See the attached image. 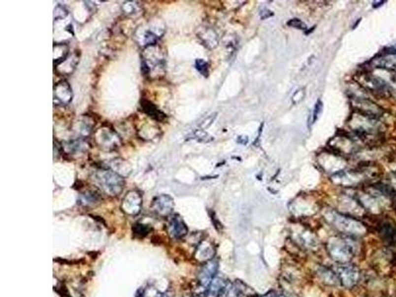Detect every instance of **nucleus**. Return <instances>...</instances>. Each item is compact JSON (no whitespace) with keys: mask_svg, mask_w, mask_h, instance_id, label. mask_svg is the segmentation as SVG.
<instances>
[{"mask_svg":"<svg viewBox=\"0 0 396 297\" xmlns=\"http://www.w3.org/2000/svg\"><path fill=\"white\" fill-rule=\"evenodd\" d=\"M166 67V60L164 51L158 45L144 48L142 54V70L150 78L164 76Z\"/></svg>","mask_w":396,"mask_h":297,"instance_id":"1","label":"nucleus"},{"mask_svg":"<svg viewBox=\"0 0 396 297\" xmlns=\"http://www.w3.org/2000/svg\"><path fill=\"white\" fill-rule=\"evenodd\" d=\"M92 179L105 194L110 196L120 194L125 185L124 177L109 167H96L92 172Z\"/></svg>","mask_w":396,"mask_h":297,"instance_id":"2","label":"nucleus"},{"mask_svg":"<svg viewBox=\"0 0 396 297\" xmlns=\"http://www.w3.org/2000/svg\"><path fill=\"white\" fill-rule=\"evenodd\" d=\"M327 251L330 257L337 263L347 264L350 263L355 254V247L350 239L333 237L327 243Z\"/></svg>","mask_w":396,"mask_h":297,"instance_id":"3","label":"nucleus"},{"mask_svg":"<svg viewBox=\"0 0 396 297\" xmlns=\"http://www.w3.org/2000/svg\"><path fill=\"white\" fill-rule=\"evenodd\" d=\"M330 218L335 228L338 229L344 235L352 237L362 236L365 232V228L363 227V225L355 218L347 217L339 213H333V216Z\"/></svg>","mask_w":396,"mask_h":297,"instance_id":"4","label":"nucleus"},{"mask_svg":"<svg viewBox=\"0 0 396 297\" xmlns=\"http://www.w3.org/2000/svg\"><path fill=\"white\" fill-rule=\"evenodd\" d=\"M335 272L338 275L340 283L347 288L354 287L359 282L361 277L360 269L355 264H351L350 263L341 264L339 266H337Z\"/></svg>","mask_w":396,"mask_h":297,"instance_id":"5","label":"nucleus"},{"mask_svg":"<svg viewBox=\"0 0 396 297\" xmlns=\"http://www.w3.org/2000/svg\"><path fill=\"white\" fill-rule=\"evenodd\" d=\"M151 24V23H150ZM165 28L158 23H152L151 26L147 28L139 29L137 32V40L140 45L144 46V48L157 45L159 39L164 35Z\"/></svg>","mask_w":396,"mask_h":297,"instance_id":"6","label":"nucleus"},{"mask_svg":"<svg viewBox=\"0 0 396 297\" xmlns=\"http://www.w3.org/2000/svg\"><path fill=\"white\" fill-rule=\"evenodd\" d=\"M95 142L99 148L103 150H115L121 144V139L117 133L109 128L99 129L95 134Z\"/></svg>","mask_w":396,"mask_h":297,"instance_id":"7","label":"nucleus"},{"mask_svg":"<svg viewBox=\"0 0 396 297\" xmlns=\"http://www.w3.org/2000/svg\"><path fill=\"white\" fill-rule=\"evenodd\" d=\"M218 267H219L218 261L216 259H213L209 262H206L204 264V265L201 267L199 273H198L197 282H198V284H199V286L205 291L206 294H207V290H208L210 283L217 275Z\"/></svg>","mask_w":396,"mask_h":297,"instance_id":"8","label":"nucleus"},{"mask_svg":"<svg viewBox=\"0 0 396 297\" xmlns=\"http://www.w3.org/2000/svg\"><path fill=\"white\" fill-rule=\"evenodd\" d=\"M143 204V198L140 192L136 190L129 191L122 200L121 208L127 215H138L141 212Z\"/></svg>","mask_w":396,"mask_h":297,"instance_id":"9","label":"nucleus"},{"mask_svg":"<svg viewBox=\"0 0 396 297\" xmlns=\"http://www.w3.org/2000/svg\"><path fill=\"white\" fill-rule=\"evenodd\" d=\"M174 207L173 199L166 194H162L154 198L151 205L152 211L160 217H167L171 214Z\"/></svg>","mask_w":396,"mask_h":297,"instance_id":"10","label":"nucleus"},{"mask_svg":"<svg viewBox=\"0 0 396 297\" xmlns=\"http://www.w3.org/2000/svg\"><path fill=\"white\" fill-rule=\"evenodd\" d=\"M72 99V90L66 80L59 81L54 87L55 105H66Z\"/></svg>","mask_w":396,"mask_h":297,"instance_id":"11","label":"nucleus"},{"mask_svg":"<svg viewBox=\"0 0 396 297\" xmlns=\"http://www.w3.org/2000/svg\"><path fill=\"white\" fill-rule=\"evenodd\" d=\"M167 232L172 239H181L186 236L188 229L180 215L174 214L169 217L167 223Z\"/></svg>","mask_w":396,"mask_h":297,"instance_id":"12","label":"nucleus"},{"mask_svg":"<svg viewBox=\"0 0 396 297\" xmlns=\"http://www.w3.org/2000/svg\"><path fill=\"white\" fill-rule=\"evenodd\" d=\"M216 254V248L212 242L203 240L198 245L195 251V259L199 262H209L214 259Z\"/></svg>","mask_w":396,"mask_h":297,"instance_id":"13","label":"nucleus"},{"mask_svg":"<svg viewBox=\"0 0 396 297\" xmlns=\"http://www.w3.org/2000/svg\"><path fill=\"white\" fill-rule=\"evenodd\" d=\"M256 292L242 280H236L227 289L226 297H256Z\"/></svg>","mask_w":396,"mask_h":297,"instance_id":"14","label":"nucleus"},{"mask_svg":"<svg viewBox=\"0 0 396 297\" xmlns=\"http://www.w3.org/2000/svg\"><path fill=\"white\" fill-rule=\"evenodd\" d=\"M228 281L225 277L216 275L207 290V297H221L227 290Z\"/></svg>","mask_w":396,"mask_h":297,"instance_id":"15","label":"nucleus"},{"mask_svg":"<svg viewBox=\"0 0 396 297\" xmlns=\"http://www.w3.org/2000/svg\"><path fill=\"white\" fill-rule=\"evenodd\" d=\"M372 66L376 68L396 69V53H388L372 60Z\"/></svg>","mask_w":396,"mask_h":297,"instance_id":"16","label":"nucleus"},{"mask_svg":"<svg viewBox=\"0 0 396 297\" xmlns=\"http://www.w3.org/2000/svg\"><path fill=\"white\" fill-rule=\"evenodd\" d=\"M63 149L67 155H80L87 151L88 144L83 139H76L65 143L63 145Z\"/></svg>","mask_w":396,"mask_h":297,"instance_id":"17","label":"nucleus"},{"mask_svg":"<svg viewBox=\"0 0 396 297\" xmlns=\"http://www.w3.org/2000/svg\"><path fill=\"white\" fill-rule=\"evenodd\" d=\"M317 275L322 280V282H324L327 285H337L340 283L337 273L335 272V270L331 268L320 266L317 270Z\"/></svg>","mask_w":396,"mask_h":297,"instance_id":"18","label":"nucleus"},{"mask_svg":"<svg viewBox=\"0 0 396 297\" xmlns=\"http://www.w3.org/2000/svg\"><path fill=\"white\" fill-rule=\"evenodd\" d=\"M141 105H142L143 111L148 116L152 117L153 119H155L157 121H163L165 118V115L152 102H150L148 100H142Z\"/></svg>","mask_w":396,"mask_h":297,"instance_id":"19","label":"nucleus"},{"mask_svg":"<svg viewBox=\"0 0 396 297\" xmlns=\"http://www.w3.org/2000/svg\"><path fill=\"white\" fill-rule=\"evenodd\" d=\"M93 121L89 117H81L78 122L75 123V131L79 136L85 137L91 133L93 128Z\"/></svg>","mask_w":396,"mask_h":297,"instance_id":"20","label":"nucleus"},{"mask_svg":"<svg viewBox=\"0 0 396 297\" xmlns=\"http://www.w3.org/2000/svg\"><path fill=\"white\" fill-rule=\"evenodd\" d=\"M199 38L202 40L204 45H206L210 49L215 48L218 45V36L216 32L211 28H207L203 32H201L199 34Z\"/></svg>","mask_w":396,"mask_h":297,"instance_id":"21","label":"nucleus"},{"mask_svg":"<svg viewBox=\"0 0 396 297\" xmlns=\"http://www.w3.org/2000/svg\"><path fill=\"white\" fill-rule=\"evenodd\" d=\"M380 234L387 242H394L396 240V229L389 224H383L380 229Z\"/></svg>","mask_w":396,"mask_h":297,"instance_id":"22","label":"nucleus"},{"mask_svg":"<svg viewBox=\"0 0 396 297\" xmlns=\"http://www.w3.org/2000/svg\"><path fill=\"white\" fill-rule=\"evenodd\" d=\"M123 11L129 15V16H137L141 14V6L138 4V2H133V1H128L125 2L122 6Z\"/></svg>","mask_w":396,"mask_h":297,"instance_id":"23","label":"nucleus"},{"mask_svg":"<svg viewBox=\"0 0 396 297\" xmlns=\"http://www.w3.org/2000/svg\"><path fill=\"white\" fill-rule=\"evenodd\" d=\"M78 62V57L76 55H73L71 57V59H69L68 57L66 58V60L65 62H63L61 65L64 66L63 69H62V73H70L73 71V69L75 68L76 65ZM60 66V65H59Z\"/></svg>","mask_w":396,"mask_h":297,"instance_id":"24","label":"nucleus"},{"mask_svg":"<svg viewBox=\"0 0 396 297\" xmlns=\"http://www.w3.org/2000/svg\"><path fill=\"white\" fill-rule=\"evenodd\" d=\"M151 231H152V228L149 225H145L142 223H137L133 226V233L136 237H139V238L146 237Z\"/></svg>","mask_w":396,"mask_h":297,"instance_id":"25","label":"nucleus"},{"mask_svg":"<svg viewBox=\"0 0 396 297\" xmlns=\"http://www.w3.org/2000/svg\"><path fill=\"white\" fill-rule=\"evenodd\" d=\"M99 199H100V197H99V194H97L95 191H92V190H89V191H87V192L82 194V201L85 202L86 205L94 204Z\"/></svg>","mask_w":396,"mask_h":297,"instance_id":"26","label":"nucleus"},{"mask_svg":"<svg viewBox=\"0 0 396 297\" xmlns=\"http://www.w3.org/2000/svg\"><path fill=\"white\" fill-rule=\"evenodd\" d=\"M195 67L203 76L208 75V64L204 60H201V59L196 60Z\"/></svg>","mask_w":396,"mask_h":297,"instance_id":"27","label":"nucleus"},{"mask_svg":"<svg viewBox=\"0 0 396 297\" xmlns=\"http://www.w3.org/2000/svg\"><path fill=\"white\" fill-rule=\"evenodd\" d=\"M322 109H323L322 101H321V100H317V102H316V104H315V106H314L313 112H312V114H311L312 120H311V122L309 123V126L312 125V124H314V123L317 121V119L319 118V116H320V114H321V112H322Z\"/></svg>","mask_w":396,"mask_h":297,"instance_id":"28","label":"nucleus"},{"mask_svg":"<svg viewBox=\"0 0 396 297\" xmlns=\"http://www.w3.org/2000/svg\"><path fill=\"white\" fill-rule=\"evenodd\" d=\"M194 137L201 142H209L212 141V137H210L205 131L203 130H197L194 132Z\"/></svg>","mask_w":396,"mask_h":297,"instance_id":"29","label":"nucleus"},{"mask_svg":"<svg viewBox=\"0 0 396 297\" xmlns=\"http://www.w3.org/2000/svg\"><path fill=\"white\" fill-rule=\"evenodd\" d=\"M287 25L290 26V27L296 28V29H300V30H305V29H307V26L305 25V23H303L300 19H297V18L291 19L290 21H288V22H287Z\"/></svg>","mask_w":396,"mask_h":297,"instance_id":"30","label":"nucleus"},{"mask_svg":"<svg viewBox=\"0 0 396 297\" xmlns=\"http://www.w3.org/2000/svg\"><path fill=\"white\" fill-rule=\"evenodd\" d=\"M67 15V10L66 9L65 6L58 5L57 8L55 9V20L63 19Z\"/></svg>","mask_w":396,"mask_h":297,"instance_id":"31","label":"nucleus"},{"mask_svg":"<svg viewBox=\"0 0 396 297\" xmlns=\"http://www.w3.org/2000/svg\"><path fill=\"white\" fill-rule=\"evenodd\" d=\"M259 297H277V295H276V293H275L274 291H268V292L265 293L264 295L259 296Z\"/></svg>","mask_w":396,"mask_h":297,"instance_id":"32","label":"nucleus"},{"mask_svg":"<svg viewBox=\"0 0 396 297\" xmlns=\"http://www.w3.org/2000/svg\"><path fill=\"white\" fill-rule=\"evenodd\" d=\"M161 297H172V294L170 292H165Z\"/></svg>","mask_w":396,"mask_h":297,"instance_id":"33","label":"nucleus"},{"mask_svg":"<svg viewBox=\"0 0 396 297\" xmlns=\"http://www.w3.org/2000/svg\"><path fill=\"white\" fill-rule=\"evenodd\" d=\"M137 297H144V291L139 290V291L137 292Z\"/></svg>","mask_w":396,"mask_h":297,"instance_id":"34","label":"nucleus"},{"mask_svg":"<svg viewBox=\"0 0 396 297\" xmlns=\"http://www.w3.org/2000/svg\"><path fill=\"white\" fill-rule=\"evenodd\" d=\"M277 297H287L286 295H284V294H281V295H278Z\"/></svg>","mask_w":396,"mask_h":297,"instance_id":"35","label":"nucleus"},{"mask_svg":"<svg viewBox=\"0 0 396 297\" xmlns=\"http://www.w3.org/2000/svg\"><path fill=\"white\" fill-rule=\"evenodd\" d=\"M186 297H198V296H186Z\"/></svg>","mask_w":396,"mask_h":297,"instance_id":"36","label":"nucleus"}]
</instances>
